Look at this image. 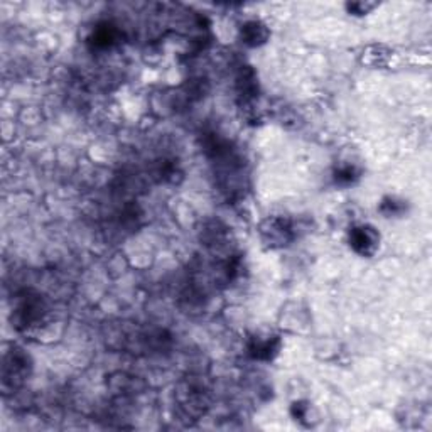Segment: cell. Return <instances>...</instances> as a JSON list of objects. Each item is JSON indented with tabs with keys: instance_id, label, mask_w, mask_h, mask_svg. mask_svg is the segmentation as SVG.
Wrapping results in <instances>:
<instances>
[{
	"instance_id": "cell-1",
	"label": "cell",
	"mask_w": 432,
	"mask_h": 432,
	"mask_svg": "<svg viewBox=\"0 0 432 432\" xmlns=\"http://www.w3.org/2000/svg\"><path fill=\"white\" fill-rule=\"evenodd\" d=\"M30 370L29 357L21 350L14 348L3 355L2 361V387L3 390H14L24 384Z\"/></svg>"
},
{
	"instance_id": "cell-2",
	"label": "cell",
	"mask_w": 432,
	"mask_h": 432,
	"mask_svg": "<svg viewBox=\"0 0 432 432\" xmlns=\"http://www.w3.org/2000/svg\"><path fill=\"white\" fill-rule=\"evenodd\" d=\"M44 314V304L39 296L26 292L24 296L19 299L17 306L14 309L12 323L17 330H28L29 326H34L37 321L43 319Z\"/></svg>"
},
{
	"instance_id": "cell-3",
	"label": "cell",
	"mask_w": 432,
	"mask_h": 432,
	"mask_svg": "<svg viewBox=\"0 0 432 432\" xmlns=\"http://www.w3.org/2000/svg\"><path fill=\"white\" fill-rule=\"evenodd\" d=\"M260 233H262L267 245L270 247H285L294 238L292 223L288 218L281 216H274L263 221L262 227H260Z\"/></svg>"
},
{
	"instance_id": "cell-4",
	"label": "cell",
	"mask_w": 432,
	"mask_h": 432,
	"mask_svg": "<svg viewBox=\"0 0 432 432\" xmlns=\"http://www.w3.org/2000/svg\"><path fill=\"white\" fill-rule=\"evenodd\" d=\"M380 245V235L370 225H360L351 228L350 232V247L361 257H373L375 252Z\"/></svg>"
},
{
	"instance_id": "cell-5",
	"label": "cell",
	"mask_w": 432,
	"mask_h": 432,
	"mask_svg": "<svg viewBox=\"0 0 432 432\" xmlns=\"http://www.w3.org/2000/svg\"><path fill=\"white\" fill-rule=\"evenodd\" d=\"M240 36H242V41L247 46H250V48H257V46H262L263 43H267L270 32H269V29H267V26L262 24L260 21H248L242 26Z\"/></svg>"
},
{
	"instance_id": "cell-6",
	"label": "cell",
	"mask_w": 432,
	"mask_h": 432,
	"mask_svg": "<svg viewBox=\"0 0 432 432\" xmlns=\"http://www.w3.org/2000/svg\"><path fill=\"white\" fill-rule=\"evenodd\" d=\"M120 39V32L115 26L109 24V22H103V24L97 26L90 37V44L97 49H106L110 46H113L117 41Z\"/></svg>"
},
{
	"instance_id": "cell-7",
	"label": "cell",
	"mask_w": 432,
	"mask_h": 432,
	"mask_svg": "<svg viewBox=\"0 0 432 432\" xmlns=\"http://www.w3.org/2000/svg\"><path fill=\"white\" fill-rule=\"evenodd\" d=\"M279 350H281V339L277 336L267 339L255 338L250 343V355L257 358V360H272L275 355L279 353Z\"/></svg>"
},
{
	"instance_id": "cell-8",
	"label": "cell",
	"mask_w": 432,
	"mask_h": 432,
	"mask_svg": "<svg viewBox=\"0 0 432 432\" xmlns=\"http://www.w3.org/2000/svg\"><path fill=\"white\" fill-rule=\"evenodd\" d=\"M360 178V173L355 166H345V167H339L338 171L335 173V179L338 185L348 186V185H353L357 179Z\"/></svg>"
},
{
	"instance_id": "cell-9",
	"label": "cell",
	"mask_w": 432,
	"mask_h": 432,
	"mask_svg": "<svg viewBox=\"0 0 432 432\" xmlns=\"http://www.w3.org/2000/svg\"><path fill=\"white\" fill-rule=\"evenodd\" d=\"M404 208H405L404 203L393 200V198H387V200L382 201V205H380V212L385 213L387 216L400 215V213L404 212Z\"/></svg>"
},
{
	"instance_id": "cell-10",
	"label": "cell",
	"mask_w": 432,
	"mask_h": 432,
	"mask_svg": "<svg viewBox=\"0 0 432 432\" xmlns=\"http://www.w3.org/2000/svg\"><path fill=\"white\" fill-rule=\"evenodd\" d=\"M348 10L353 14H358V15H363V14H368L370 10L375 9L377 7V3H372V2H355V3H348Z\"/></svg>"
}]
</instances>
